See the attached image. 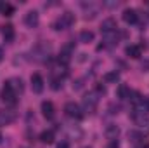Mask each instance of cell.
<instances>
[{
  "label": "cell",
  "mask_w": 149,
  "mask_h": 148,
  "mask_svg": "<svg viewBox=\"0 0 149 148\" xmlns=\"http://www.w3.org/2000/svg\"><path fill=\"white\" fill-rule=\"evenodd\" d=\"M73 23H74V16L71 12H64V14H61V18L54 23V28H56V30H64V28H70Z\"/></svg>",
  "instance_id": "6da1fadb"
},
{
  "label": "cell",
  "mask_w": 149,
  "mask_h": 148,
  "mask_svg": "<svg viewBox=\"0 0 149 148\" xmlns=\"http://www.w3.org/2000/svg\"><path fill=\"white\" fill-rule=\"evenodd\" d=\"M64 111H66V115L68 117H71V118H76V120H80L81 117H83V111L80 108V105H76L74 101H70V103H66V106H64Z\"/></svg>",
  "instance_id": "7a4b0ae2"
},
{
  "label": "cell",
  "mask_w": 149,
  "mask_h": 148,
  "mask_svg": "<svg viewBox=\"0 0 149 148\" xmlns=\"http://www.w3.org/2000/svg\"><path fill=\"white\" fill-rule=\"evenodd\" d=\"M16 96H17V92L12 89V85L7 82L5 85H3V89H2V101H5V103H16Z\"/></svg>",
  "instance_id": "3957f363"
},
{
  "label": "cell",
  "mask_w": 149,
  "mask_h": 148,
  "mask_svg": "<svg viewBox=\"0 0 149 148\" xmlns=\"http://www.w3.org/2000/svg\"><path fill=\"white\" fill-rule=\"evenodd\" d=\"M95 108H97V94L90 92L83 98V110L88 111V113H94Z\"/></svg>",
  "instance_id": "277c9868"
},
{
  "label": "cell",
  "mask_w": 149,
  "mask_h": 148,
  "mask_svg": "<svg viewBox=\"0 0 149 148\" xmlns=\"http://www.w3.org/2000/svg\"><path fill=\"white\" fill-rule=\"evenodd\" d=\"M116 21L113 19V18H108V19H104L102 21V25H101V32L104 33V35H109V33H114L116 32Z\"/></svg>",
  "instance_id": "5b68a950"
},
{
  "label": "cell",
  "mask_w": 149,
  "mask_h": 148,
  "mask_svg": "<svg viewBox=\"0 0 149 148\" xmlns=\"http://www.w3.org/2000/svg\"><path fill=\"white\" fill-rule=\"evenodd\" d=\"M132 118H134V122L137 124V125H148L149 124V118H148V113L142 110H135L132 113Z\"/></svg>",
  "instance_id": "8992f818"
},
{
  "label": "cell",
  "mask_w": 149,
  "mask_h": 148,
  "mask_svg": "<svg viewBox=\"0 0 149 148\" xmlns=\"http://www.w3.org/2000/svg\"><path fill=\"white\" fill-rule=\"evenodd\" d=\"M43 77L40 73H33L31 75V87H33V91L37 92V94H40L42 91H43Z\"/></svg>",
  "instance_id": "52a82bcc"
},
{
  "label": "cell",
  "mask_w": 149,
  "mask_h": 148,
  "mask_svg": "<svg viewBox=\"0 0 149 148\" xmlns=\"http://www.w3.org/2000/svg\"><path fill=\"white\" fill-rule=\"evenodd\" d=\"M137 19H139V16H137V11H135V9H125V11H123V21H125V23L135 25Z\"/></svg>",
  "instance_id": "ba28073f"
},
{
  "label": "cell",
  "mask_w": 149,
  "mask_h": 148,
  "mask_svg": "<svg viewBox=\"0 0 149 148\" xmlns=\"http://www.w3.org/2000/svg\"><path fill=\"white\" fill-rule=\"evenodd\" d=\"M24 25L30 26V28H35V26H37L38 25V12L37 11L26 12V16H24Z\"/></svg>",
  "instance_id": "9c48e42d"
},
{
  "label": "cell",
  "mask_w": 149,
  "mask_h": 148,
  "mask_svg": "<svg viewBox=\"0 0 149 148\" xmlns=\"http://www.w3.org/2000/svg\"><path fill=\"white\" fill-rule=\"evenodd\" d=\"M42 113H43L45 118H54V115H56V108H54L52 101H43V103H42Z\"/></svg>",
  "instance_id": "30bf717a"
},
{
  "label": "cell",
  "mask_w": 149,
  "mask_h": 148,
  "mask_svg": "<svg viewBox=\"0 0 149 148\" xmlns=\"http://www.w3.org/2000/svg\"><path fill=\"white\" fill-rule=\"evenodd\" d=\"M125 52H127V56H130V58H134V59L141 58V54H142V51H141L139 45H128V47L125 49Z\"/></svg>",
  "instance_id": "8fae6325"
},
{
  "label": "cell",
  "mask_w": 149,
  "mask_h": 148,
  "mask_svg": "<svg viewBox=\"0 0 149 148\" xmlns=\"http://www.w3.org/2000/svg\"><path fill=\"white\" fill-rule=\"evenodd\" d=\"M2 35H3V40H5V42H12V40H14V35H16L14 26H12V25H5Z\"/></svg>",
  "instance_id": "7c38bea8"
},
{
  "label": "cell",
  "mask_w": 149,
  "mask_h": 148,
  "mask_svg": "<svg viewBox=\"0 0 149 148\" xmlns=\"http://www.w3.org/2000/svg\"><path fill=\"white\" fill-rule=\"evenodd\" d=\"M118 98L120 99H128L130 98V89H128V85H125V84H121V85H118Z\"/></svg>",
  "instance_id": "4fadbf2b"
},
{
  "label": "cell",
  "mask_w": 149,
  "mask_h": 148,
  "mask_svg": "<svg viewBox=\"0 0 149 148\" xmlns=\"http://www.w3.org/2000/svg\"><path fill=\"white\" fill-rule=\"evenodd\" d=\"M118 134H120V129L116 127V125H113V124H109L108 127H106V136L109 138V140H116L118 138Z\"/></svg>",
  "instance_id": "5bb4252c"
},
{
  "label": "cell",
  "mask_w": 149,
  "mask_h": 148,
  "mask_svg": "<svg viewBox=\"0 0 149 148\" xmlns=\"http://www.w3.org/2000/svg\"><path fill=\"white\" fill-rule=\"evenodd\" d=\"M40 141H42V143H47V145L54 143V132H52V131H43V132L40 134Z\"/></svg>",
  "instance_id": "9a60e30c"
},
{
  "label": "cell",
  "mask_w": 149,
  "mask_h": 148,
  "mask_svg": "<svg viewBox=\"0 0 149 148\" xmlns=\"http://www.w3.org/2000/svg\"><path fill=\"white\" fill-rule=\"evenodd\" d=\"M92 40H94V33H92L90 30H83V32L80 33V42L88 44V42H92Z\"/></svg>",
  "instance_id": "2e32d148"
},
{
  "label": "cell",
  "mask_w": 149,
  "mask_h": 148,
  "mask_svg": "<svg viewBox=\"0 0 149 148\" xmlns=\"http://www.w3.org/2000/svg\"><path fill=\"white\" fill-rule=\"evenodd\" d=\"M14 120V113H0V125H7Z\"/></svg>",
  "instance_id": "e0dca14e"
},
{
  "label": "cell",
  "mask_w": 149,
  "mask_h": 148,
  "mask_svg": "<svg viewBox=\"0 0 149 148\" xmlns=\"http://www.w3.org/2000/svg\"><path fill=\"white\" fill-rule=\"evenodd\" d=\"M104 80H106L108 84H114V82L120 80V73H118V72H108V73L104 75Z\"/></svg>",
  "instance_id": "ac0fdd59"
},
{
  "label": "cell",
  "mask_w": 149,
  "mask_h": 148,
  "mask_svg": "<svg viewBox=\"0 0 149 148\" xmlns=\"http://www.w3.org/2000/svg\"><path fill=\"white\" fill-rule=\"evenodd\" d=\"M54 91H59L61 87H63V80L61 78H52V85H50Z\"/></svg>",
  "instance_id": "d6986e66"
},
{
  "label": "cell",
  "mask_w": 149,
  "mask_h": 148,
  "mask_svg": "<svg viewBox=\"0 0 149 148\" xmlns=\"http://www.w3.org/2000/svg\"><path fill=\"white\" fill-rule=\"evenodd\" d=\"M130 138H134V140H132V141H134V143H139V141H141V138H142V136H141V134H139V132H130Z\"/></svg>",
  "instance_id": "ffe728a7"
},
{
  "label": "cell",
  "mask_w": 149,
  "mask_h": 148,
  "mask_svg": "<svg viewBox=\"0 0 149 148\" xmlns=\"http://www.w3.org/2000/svg\"><path fill=\"white\" fill-rule=\"evenodd\" d=\"M12 12H14V7L7 4V7H5V11H3V14H5V16H12Z\"/></svg>",
  "instance_id": "44dd1931"
},
{
  "label": "cell",
  "mask_w": 149,
  "mask_h": 148,
  "mask_svg": "<svg viewBox=\"0 0 149 148\" xmlns=\"http://www.w3.org/2000/svg\"><path fill=\"white\" fill-rule=\"evenodd\" d=\"M95 91H97V94H106V87H104V85H101V84L95 87Z\"/></svg>",
  "instance_id": "7402d4cb"
},
{
  "label": "cell",
  "mask_w": 149,
  "mask_h": 148,
  "mask_svg": "<svg viewBox=\"0 0 149 148\" xmlns=\"http://www.w3.org/2000/svg\"><path fill=\"white\" fill-rule=\"evenodd\" d=\"M57 148H70V143H68V141H63V143L57 145Z\"/></svg>",
  "instance_id": "603a6c76"
},
{
  "label": "cell",
  "mask_w": 149,
  "mask_h": 148,
  "mask_svg": "<svg viewBox=\"0 0 149 148\" xmlns=\"http://www.w3.org/2000/svg\"><path fill=\"white\" fill-rule=\"evenodd\" d=\"M144 110H146V113H149V98H146V101H144Z\"/></svg>",
  "instance_id": "cb8c5ba5"
},
{
  "label": "cell",
  "mask_w": 149,
  "mask_h": 148,
  "mask_svg": "<svg viewBox=\"0 0 149 148\" xmlns=\"http://www.w3.org/2000/svg\"><path fill=\"white\" fill-rule=\"evenodd\" d=\"M5 7H7V4H5V2H0V11H2V12L5 11Z\"/></svg>",
  "instance_id": "d4e9b609"
},
{
  "label": "cell",
  "mask_w": 149,
  "mask_h": 148,
  "mask_svg": "<svg viewBox=\"0 0 149 148\" xmlns=\"http://www.w3.org/2000/svg\"><path fill=\"white\" fill-rule=\"evenodd\" d=\"M2 56H3V54H2V49H0V61H2Z\"/></svg>",
  "instance_id": "484cf974"
},
{
  "label": "cell",
  "mask_w": 149,
  "mask_h": 148,
  "mask_svg": "<svg viewBox=\"0 0 149 148\" xmlns=\"http://www.w3.org/2000/svg\"><path fill=\"white\" fill-rule=\"evenodd\" d=\"M0 141H2V134H0Z\"/></svg>",
  "instance_id": "4316f807"
},
{
  "label": "cell",
  "mask_w": 149,
  "mask_h": 148,
  "mask_svg": "<svg viewBox=\"0 0 149 148\" xmlns=\"http://www.w3.org/2000/svg\"><path fill=\"white\" fill-rule=\"evenodd\" d=\"M85 148H88V147H85Z\"/></svg>",
  "instance_id": "83f0119b"
}]
</instances>
